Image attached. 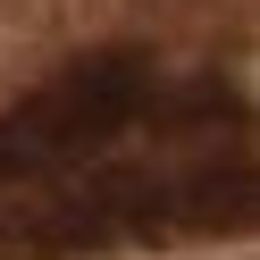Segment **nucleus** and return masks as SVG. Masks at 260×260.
Listing matches in <instances>:
<instances>
[{
    "instance_id": "obj_1",
    "label": "nucleus",
    "mask_w": 260,
    "mask_h": 260,
    "mask_svg": "<svg viewBox=\"0 0 260 260\" xmlns=\"http://www.w3.org/2000/svg\"><path fill=\"white\" fill-rule=\"evenodd\" d=\"M159 109V76L143 59H76L17 118H0V260L101 252L126 235L218 226L243 210V168H109L126 135Z\"/></svg>"
}]
</instances>
